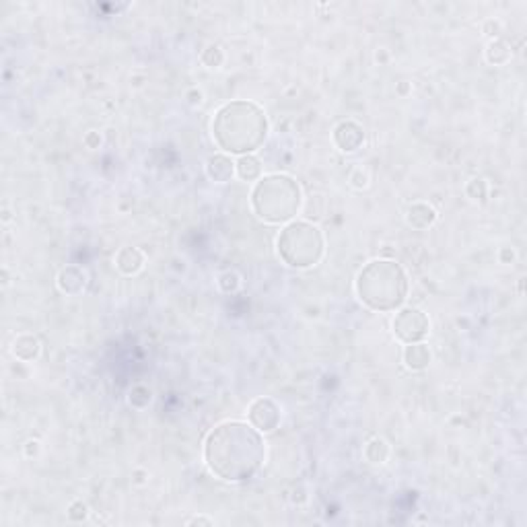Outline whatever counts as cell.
<instances>
[{
    "mask_svg": "<svg viewBox=\"0 0 527 527\" xmlns=\"http://www.w3.org/2000/svg\"><path fill=\"white\" fill-rule=\"evenodd\" d=\"M206 466L227 482L252 480L266 460V443L258 429L241 420L221 422L204 443Z\"/></svg>",
    "mask_w": 527,
    "mask_h": 527,
    "instance_id": "obj_1",
    "label": "cell"
},
{
    "mask_svg": "<svg viewBox=\"0 0 527 527\" xmlns=\"http://www.w3.org/2000/svg\"><path fill=\"white\" fill-rule=\"evenodd\" d=\"M11 351H13V354H15L19 360L31 363V360H35V358L39 356V352H41V342H39V338L33 336V334H21V336L15 338Z\"/></svg>",
    "mask_w": 527,
    "mask_h": 527,
    "instance_id": "obj_13",
    "label": "cell"
},
{
    "mask_svg": "<svg viewBox=\"0 0 527 527\" xmlns=\"http://www.w3.org/2000/svg\"><path fill=\"white\" fill-rule=\"evenodd\" d=\"M68 519L70 521H77V523H81V521H85L89 517V507L87 502H83V500H74L70 507H68Z\"/></svg>",
    "mask_w": 527,
    "mask_h": 527,
    "instance_id": "obj_22",
    "label": "cell"
},
{
    "mask_svg": "<svg viewBox=\"0 0 527 527\" xmlns=\"http://www.w3.org/2000/svg\"><path fill=\"white\" fill-rule=\"evenodd\" d=\"M349 179H351L352 188H356V190H363V188H367V186H369V174H367L365 169H360V167H356Z\"/></svg>",
    "mask_w": 527,
    "mask_h": 527,
    "instance_id": "obj_23",
    "label": "cell"
},
{
    "mask_svg": "<svg viewBox=\"0 0 527 527\" xmlns=\"http://www.w3.org/2000/svg\"><path fill=\"white\" fill-rule=\"evenodd\" d=\"M498 258H500V262L502 264L513 262V260H515V252H513V247H500Z\"/></svg>",
    "mask_w": 527,
    "mask_h": 527,
    "instance_id": "obj_25",
    "label": "cell"
},
{
    "mask_svg": "<svg viewBox=\"0 0 527 527\" xmlns=\"http://www.w3.org/2000/svg\"><path fill=\"white\" fill-rule=\"evenodd\" d=\"M39 453V441H27L25 443V455L27 457H35Z\"/></svg>",
    "mask_w": 527,
    "mask_h": 527,
    "instance_id": "obj_26",
    "label": "cell"
},
{
    "mask_svg": "<svg viewBox=\"0 0 527 527\" xmlns=\"http://www.w3.org/2000/svg\"><path fill=\"white\" fill-rule=\"evenodd\" d=\"M235 174L243 181H254L262 176V163L254 155H241L235 163Z\"/></svg>",
    "mask_w": 527,
    "mask_h": 527,
    "instance_id": "obj_15",
    "label": "cell"
},
{
    "mask_svg": "<svg viewBox=\"0 0 527 527\" xmlns=\"http://www.w3.org/2000/svg\"><path fill=\"white\" fill-rule=\"evenodd\" d=\"M334 143L342 152H356L365 145V130L352 119H344L334 128Z\"/></svg>",
    "mask_w": 527,
    "mask_h": 527,
    "instance_id": "obj_8",
    "label": "cell"
},
{
    "mask_svg": "<svg viewBox=\"0 0 527 527\" xmlns=\"http://www.w3.org/2000/svg\"><path fill=\"white\" fill-rule=\"evenodd\" d=\"M247 418H249V424L258 429L260 433H272L280 424V408L270 398H258L249 404Z\"/></svg>",
    "mask_w": 527,
    "mask_h": 527,
    "instance_id": "obj_7",
    "label": "cell"
},
{
    "mask_svg": "<svg viewBox=\"0 0 527 527\" xmlns=\"http://www.w3.org/2000/svg\"><path fill=\"white\" fill-rule=\"evenodd\" d=\"M219 289L223 291V293H235L239 287H241V276L235 272V270H225V272H221L219 274Z\"/></svg>",
    "mask_w": 527,
    "mask_h": 527,
    "instance_id": "obj_19",
    "label": "cell"
},
{
    "mask_svg": "<svg viewBox=\"0 0 527 527\" xmlns=\"http://www.w3.org/2000/svg\"><path fill=\"white\" fill-rule=\"evenodd\" d=\"M484 33H488V35H493V37L498 35V33H500V23H498V21H493V19H490V21H486V25H484Z\"/></svg>",
    "mask_w": 527,
    "mask_h": 527,
    "instance_id": "obj_27",
    "label": "cell"
},
{
    "mask_svg": "<svg viewBox=\"0 0 527 527\" xmlns=\"http://www.w3.org/2000/svg\"><path fill=\"white\" fill-rule=\"evenodd\" d=\"M513 56V52H511V46L507 44V41H502V39H495V41H490L488 44V48H486V60L490 62V64H507L509 60Z\"/></svg>",
    "mask_w": 527,
    "mask_h": 527,
    "instance_id": "obj_17",
    "label": "cell"
},
{
    "mask_svg": "<svg viewBox=\"0 0 527 527\" xmlns=\"http://www.w3.org/2000/svg\"><path fill=\"white\" fill-rule=\"evenodd\" d=\"M387 457H389V445H387V441L385 439L373 437V439L365 445V460H367L369 464L379 466V464H385V462H387Z\"/></svg>",
    "mask_w": 527,
    "mask_h": 527,
    "instance_id": "obj_16",
    "label": "cell"
},
{
    "mask_svg": "<svg viewBox=\"0 0 527 527\" xmlns=\"http://www.w3.org/2000/svg\"><path fill=\"white\" fill-rule=\"evenodd\" d=\"M406 223L412 229L424 231L437 223V210L427 202H414L406 212Z\"/></svg>",
    "mask_w": 527,
    "mask_h": 527,
    "instance_id": "obj_11",
    "label": "cell"
},
{
    "mask_svg": "<svg viewBox=\"0 0 527 527\" xmlns=\"http://www.w3.org/2000/svg\"><path fill=\"white\" fill-rule=\"evenodd\" d=\"M356 293L369 309L393 311L406 301L408 276L393 260H373L358 272Z\"/></svg>",
    "mask_w": 527,
    "mask_h": 527,
    "instance_id": "obj_3",
    "label": "cell"
},
{
    "mask_svg": "<svg viewBox=\"0 0 527 527\" xmlns=\"http://www.w3.org/2000/svg\"><path fill=\"white\" fill-rule=\"evenodd\" d=\"M143 266H145V254L138 247H122L117 252L116 268L122 274L132 276V274L141 272Z\"/></svg>",
    "mask_w": 527,
    "mask_h": 527,
    "instance_id": "obj_12",
    "label": "cell"
},
{
    "mask_svg": "<svg viewBox=\"0 0 527 527\" xmlns=\"http://www.w3.org/2000/svg\"><path fill=\"white\" fill-rule=\"evenodd\" d=\"M431 349L422 342H412V344H406L404 349V363L406 367L412 369V371H422L431 365Z\"/></svg>",
    "mask_w": 527,
    "mask_h": 527,
    "instance_id": "obj_14",
    "label": "cell"
},
{
    "mask_svg": "<svg viewBox=\"0 0 527 527\" xmlns=\"http://www.w3.org/2000/svg\"><path fill=\"white\" fill-rule=\"evenodd\" d=\"M188 526H212V519H208V517H192V519H188Z\"/></svg>",
    "mask_w": 527,
    "mask_h": 527,
    "instance_id": "obj_28",
    "label": "cell"
},
{
    "mask_svg": "<svg viewBox=\"0 0 527 527\" xmlns=\"http://www.w3.org/2000/svg\"><path fill=\"white\" fill-rule=\"evenodd\" d=\"M58 289L64 294L79 297L87 289V272L79 266H66L58 274Z\"/></svg>",
    "mask_w": 527,
    "mask_h": 527,
    "instance_id": "obj_9",
    "label": "cell"
},
{
    "mask_svg": "<svg viewBox=\"0 0 527 527\" xmlns=\"http://www.w3.org/2000/svg\"><path fill=\"white\" fill-rule=\"evenodd\" d=\"M150 400H152V393L145 385H134L128 393V404L136 410H145L150 404Z\"/></svg>",
    "mask_w": 527,
    "mask_h": 527,
    "instance_id": "obj_18",
    "label": "cell"
},
{
    "mask_svg": "<svg viewBox=\"0 0 527 527\" xmlns=\"http://www.w3.org/2000/svg\"><path fill=\"white\" fill-rule=\"evenodd\" d=\"M212 138L231 155H252L268 138V117L252 101L225 103L212 119Z\"/></svg>",
    "mask_w": 527,
    "mask_h": 527,
    "instance_id": "obj_2",
    "label": "cell"
},
{
    "mask_svg": "<svg viewBox=\"0 0 527 527\" xmlns=\"http://www.w3.org/2000/svg\"><path fill=\"white\" fill-rule=\"evenodd\" d=\"M278 256L291 268H311L322 260V231L303 221L289 223L278 235Z\"/></svg>",
    "mask_w": 527,
    "mask_h": 527,
    "instance_id": "obj_5",
    "label": "cell"
},
{
    "mask_svg": "<svg viewBox=\"0 0 527 527\" xmlns=\"http://www.w3.org/2000/svg\"><path fill=\"white\" fill-rule=\"evenodd\" d=\"M393 334L398 340H402L404 344H412V342H422L429 336L431 330V322L427 318L424 311H420L418 307H404L396 313L393 318Z\"/></svg>",
    "mask_w": 527,
    "mask_h": 527,
    "instance_id": "obj_6",
    "label": "cell"
},
{
    "mask_svg": "<svg viewBox=\"0 0 527 527\" xmlns=\"http://www.w3.org/2000/svg\"><path fill=\"white\" fill-rule=\"evenodd\" d=\"M486 192H488L486 181L480 179V177L471 179V181H468V186H466V194H468L471 200H484V198H486Z\"/></svg>",
    "mask_w": 527,
    "mask_h": 527,
    "instance_id": "obj_21",
    "label": "cell"
},
{
    "mask_svg": "<svg viewBox=\"0 0 527 527\" xmlns=\"http://www.w3.org/2000/svg\"><path fill=\"white\" fill-rule=\"evenodd\" d=\"M200 60L204 62L208 68H221V64L225 62V54H223V50L219 46H208L202 52Z\"/></svg>",
    "mask_w": 527,
    "mask_h": 527,
    "instance_id": "obj_20",
    "label": "cell"
},
{
    "mask_svg": "<svg viewBox=\"0 0 527 527\" xmlns=\"http://www.w3.org/2000/svg\"><path fill=\"white\" fill-rule=\"evenodd\" d=\"M301 188L291 176L272 174L260 179L252 192V206L266 223H289L301 210Z\"/></svg>",
    "mask_w": 527,
    "mask_h": 527,
    "instance_id": "obj_4",
    "label": "cell"
},
{
    "mask_svg": "<svg viewBox=\"0 0 527 527\" xmlns=\"http://www.w3.org/2000/svg\"><path fill=\"white\" fill-rule=\"evenodd\" d=\"M85 145H87L89 148H99V145H101V136H99V132H95V130L87 132V136H85Z\"/></svg>",
    "mask_w": 527,
    "mask_h": 527,
    "instance_id": "obj_24",
    "label": "cell"
},
{
    "mask_svg": "<svg viewBox=\"0 0 527 527\" xmlns=\"http://www.w3.org/2000/svg\"><path fill=\"white\" fill-rule=\"evenodd\" d=\"M206 176L216 183H227L235 176V163L227 155H212L206 161Z\"/></svg>",
    "mask_w": 527,
    "mask_h": 527,
    "instance_id": "obj_10",
    "label": "cell"
}]
</instances>
